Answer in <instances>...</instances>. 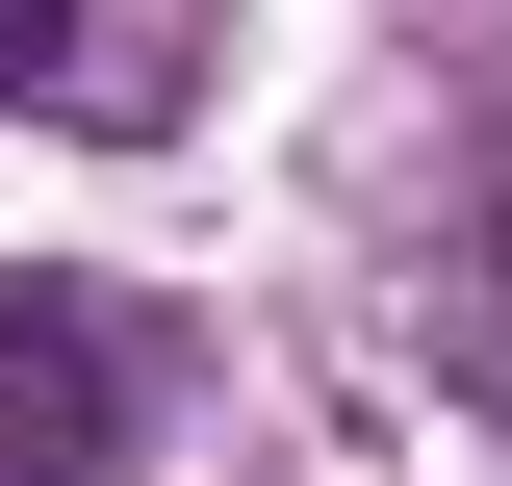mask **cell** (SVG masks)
Segmentation results:
<instances>
[{
    "label": "cell",
    "instance_id": "6da1fadb",
    "mask_svg": "<svg viewBox=\"0 0 512 486\" xmlns=\"http://www.w3.org/2000/svg\"><path fill=\"white\" fill-rule=\"evenodd\" d=\"M128 435H154V359H128V307L0 282V486H128Z\"/></svg>",
    "mask_w": 512,
    "mask_h": 486
},
{
    "label": "cell",
    "instance_id": "7a4b0ae2",
    "mask_svg": "<svg viewBox=\"0 0 512 486\" xmlns=\"http://www.w3.org/2000/svg\"><path fill=\"white\" fill-rule=\"evenodd\" d=\"M77 52V0H0V103H26V77H52Z\"/></svg>",
    "mask_w": 512,
    "mask_h": 486
}]
</instances>
